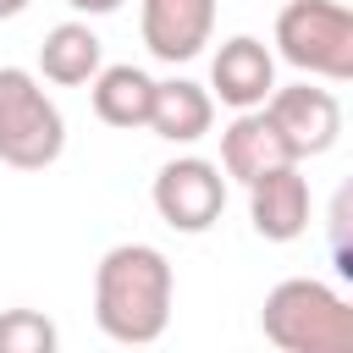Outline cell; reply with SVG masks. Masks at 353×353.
<instances>
[{"label":"cell","mask_w":353,"mask_h":353,"mask_svg":"<svg viewBox=\"0 0 353 353\" xmlns=\"http://www.w3.org/2000/svg\"><path fill=\"white\" fill-rule=\"evenodd\" d=\"M248 221L265 243H298L314 221V199H309V176L303 160H287L265 176L248 182Z\"/></svg>","instance_id":"obj_8"},{"label":"cell","mask_w":353,"mask_h":353,"mask_svg":"<svg viewBox=\"0 0 353 353\" xmlns=\"http://www.w3.org/2000/svg\"><path fill=\"white\" fill-rule=\"evenodd\" d=\"M210 99L226 110H254L270 99L276 88V50H265V39L254 33H232L215 55H210Z\"/></svg>","instance_id":"obj_9"},{"label":"cell","mask_w":353,"mask_h":353,"mask_svg":"<svg viewBox=\"0 0 353 353\" xmlns=\"http://www.w3.org/2000/svg\"><path fill=\"white\" fill-rule=\"evenodd\" d=\"M61 331L39 309H6L0 314V353H55Z\"/></svg>","instance_id":"obj_14"},{"label":"cell","mask_w":353,"mask_h":353,"mask_svg":"<svg viewBox=\"0 0 353 353\" xmlns=\"http://www.w3.org/2000/svg\"><path fill=\"white\" fill-rule=\"evenodd\" d=\"M215 11L221 0H138V33L154 61L182 66L215 39Z\"/></svg>","instance_id":"obj_7"},{"label":"cell","mask_w":353,"mask_h":353,"mask_svg":"<svg viewBox=\"0 0 353 353\" xmlns=\"http://www.w3.org/2000/svg\"><path fill=\"white\" fill-rule=\"evenodd\" d=\"M176 303V270L154 243H116L94 265V325L121 347L165 336Z\"/></svg>","instance_id":"obj_1"},{"label":"cell","mask_w":353,"mask_h":353,"mask_svg":"<svg viewBox=\"0 0 353 353\" xmlns=\"http://www.w3.org/2000/svg\"><path fill=\"white\" fill-rule=\"evenodd\" d=\"M149 204H154V215H160L171 232L199 237V232H210V226L221 221V210H226V171H221L215 160H204V154H176V160H165V165L154 171Z\"/></svg>","instance_id":"obj_5"},{"label":"cell","mask_w":353,"mask_h":353,"mask_svg":"<svg viewBox=\"0 0 353 353\" xmlns=\"http://www.w3.org/2000/svg\"><path fill=\"white\" fill-rule=\"evenodd\" d=\"M143 127L154 138H165V143H199L215 127V99L193 77H165V83H154V99H149V121Z\"/></svg>","instance_id":"obj_11"},{"label":"cell","mask_w":353,"mask_h":353,"mask_svg":"<svg viewBox=\"0 0 353 353\" xmlns=\"http://www.w3.org/2000/svg\"><path fill=\"white\" fill-rule=\"evenodd\" d=\"M66 149V116L44 77L28 66H0V165L44 171Z\"/></svg>","instance_id":"obj_3"},{"label":"cell","mask_w":353,"mask_h":353,"mask_svg":"<svg viewBox=\"0 0 353 353\" xmlns=\"http://www.w3.org/2000/svg\"><path fill=\"white\" fill-rule=\"evenodd\" d=\"M33 0H0V22H11V17H22Z\"/></svg>","instance_id":"obj_16"},{"label":"cell","mask_w":353,"mask_h":353,"mask_svg":"<svg viewBox=\"0 0 353 353\" xmlns=\"http://www.w3.org/2000/svg\"><path fill=\"white\" fill-rule=\"evenodd\" d=\"M259 331L281 353H353V303L320 276H287L265 292Z\"/></svg>","instance_id":"obj_2"},{"label":"cell","mask_w":353,"mask_h":353,"mask_svg":"<svg viewBox=\"0 0 353 353\" xmlns=\"http://www.w3.org/2000/svg\"><path fill=\"white\" fill-rule=\"evenodd\" d=\"M88 99H94V116H99L105 127L132 132V127L149 121L154 77H149L143 66H132V61H121V66H99V72L88 77Z\"/></svg>","instance_id":"obj_13"},{"label":"cell","mask_w":353,"mask_h":353,"mask_svg":"<svg viewBox=\"0 0 353 353\" xmlns=\"http://www.w3.org/2000/svg\"><path fill=\"white\" fill-rule=\"evenodd\" d=\"M276 55L320 83L353 77V6L347 0H281Z\"/></svg>","instance_id":"obj_4"},{"label":"cell","mask_w":353,"mask_h":353,"mask_svg":"<svg viewBox=\"0 0 353 353\" xmlns=\"http://www.w3.org/2000/svg\"><path fill=\"white\" fill-rule=\"evenodd\" d=\"M99 66H105V44L88 28V17L55 22L44 33V44H39V77L55 83V88H88V77Z\"/></svg>","instance_id":"obj_12"},{"label":"cell","mask_w":353,"mask_h":353,"mask_svg":"<svg viewBox=\"0 0 353 353\" xmlns=\"http://www.w3.org/2000/svg\"><path fill=\"white\" fill-rule=\"evenodd\" d=\"M265 116L281 132L292 160H314V154L336 149V138H342V99L320 77H303V83H287V88L276 83L270 99H265Z\"/></svg>","instance_id":"obj_6"},{"label":"cell","mask_w":353,"mask_h":353,"mask_svg":"<svg viewBox=\"0 0 353 353\" xmlns=\"http://www.w3.org/2000/svg\"><path fill=\"white\" fill-rule=\"evenodd\" d=\"M292 154H287V143H281V132L270 127V116H265V105H254V110H232V121H226V132H221V171L232 176V182H254V176H265V171H276V165H287Z\"/></svg>","instance_id":"obj_10"},{"label":"cell","mask_w":353,"mask_h":353,"mask_svg":"<svg viewBox=\"0 0 353 353\" xmlns=\"http://www.w3.org/2000/svg\"><path fill=\"white\" fill-rule=\"evenodd\" d=\"M77 17H110V11H121L127 0H66Z\"/></svg>","instance_id":"obj_15"}]
</instances>
